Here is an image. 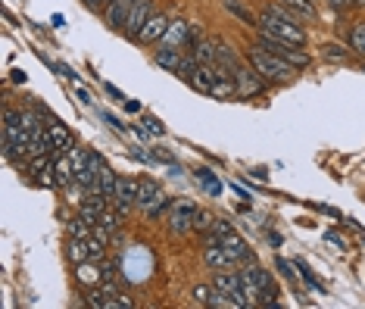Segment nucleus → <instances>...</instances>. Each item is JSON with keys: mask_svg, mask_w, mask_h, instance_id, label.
<instances>
[{"mask_svg": "<svg viewBox=\"0 0 365 309\" xmlns=\"http://www.w3.org/2000/svg\"><path fill=\"white\" fill-rule=\"evenodd\" d=\"M349 47H353L356 53L365 56V23H359L353 32H349Z\"/></svg>", "mask_w": 365, "mask_h": 309, "instance_id": "nucleus-25", "label": "nucleus"}, {"mask_svg": "<svg viewBox=\"0 0 365 309\" xmlns=\"http://www.w3.org/2000/svg\"><path fill=\"white\" fill-rule=\"evenodd\" d=\"M137 188H141V182H137V178H131V175H122L119 178L113 203H116V210H119L122 215H125L131 206H137Z\"/></svg>", "mask_w": 365, "mask_h": 309, "instance_id": "nucleus-9", "label": "nucleus"}, {"mask_svg": "<svg viewBox=\"0 0 365 309\" xmlns=\"http://www.w3.org/2000/svg\"><path fill=\"white\" fill-rule=\"evenodd\" d=\"M147 122H150V128H153V132H156V134H163V132H166V128H163V125H159V122H156V119H147Z\"/></svg>", "mask_w": 365, "mask_h": 309, "instance_id": "nucleus-35", "label": "nucleus"}, {"mask_svg": "<svg viewBox=\"0 0 365 309\" xmlns=\"http://www.w3.org/2000/svg\"><path fill=\"white\" fill-rule=\"evenodd\" d=\"M128 13H131V0H109L106 10H104V19L109 28L119 32V28H125V23H128Z\"/></svg>", "mask_w": 365, "mask_h": 309, "instance_id": "nucleus-14", "label": "nucleus"}, {"mask_svg": "<svg viewBox=\"0 0 365 309\" xmlns=\"http://www.w3.org/2000/svg\"><path fill=\"white\" fill-rule=\"evenodd\" d=\"M256 47L262 50H268V53H275V56H281V60H287L290 66H297V69H306L309 66V53L300 47V44H290V41H281V38H272V34H262L259 32V41H256Z\"/></svg>", "mask_w": 365, "mask_h": 309, "instance_id": "nucleus-3", "label": "nucleus"}, {"mask_svg": "<svg viewBox=\"0 0 365 309\" xmlns=\"http://www.w3.org/2000/svg\"><path fill=\"white\" fill-rule=\"evenodd\" d=\"M203 263L209 265L213 272H222V269H231L237 260L228 253V250L222 247V244H216V241H209L206 247H203Z\"/></svg>", "mask_w": 365, "mask_h": 309, "instance_id": "nucleus-12", "label": "nucleus"}, {"mask_svg": "<svg viewBox=\"0 0 365 309\" xmlns=\"http://www.w3.org/2000/svg\"><path fill=\"white\" fill-rule=\"evenodd\" d=\"M250 66L259 72L266 82H290V78L297 75V66H290L287 60H281V56H275V53H268V50H262V47H253L250 53Z\"/></svg>", "mask_w": 365, "mask_h": 309, "instance_id": "nucleus-2", "label": "nucleus"}, {"mask_svg": "<svg viewBox=\"0 0 365 309\" xmlns=\"http://www.w3.org/2000/svg\"><path fill=\"white\" fill-rule=\"evenodd\" d=\"M197 172H200V182H203V184H206V188H209V191H213V194H222V184H218V182H216V178H213V175H209V172H206V169H197Z\"/></svg>", "mask_w": 365, "mask_h": 309, "instance_id": "nucleus-30", "label": "nucleus"}, {"mask_svg": "<svg viewBox=\"0 0 365 309\" xmlns=\"http://www.w3.org/2000/svg\"><path fill=\"white\" fill-rule=\"evenodd\" d=\"M216 287H218V291H222L235 306H250V297H247V287H244V278H240V272H237V275H235V272H228V269L216 272Z\"/></svg>", "mask_w": 365, "mask_h": 309, "instance_id": "nucleus-6", "label": "nucleus"}, {"mask_svg": "<svg viewBox=\"0 0 365 309\" xmlns=\"http://www.w3.org/2000/svg\"><path fill=\"white\" fill-rule=\"evenodd\" d=\"M213 222H216V219H213V215H209V213H203V210H200V213H197V222H194V228H197V232H203V234H206V232H209V228H213Z\"/></svg>", "mask_w": 365, "mask_h": 309, "instance_id": "nucleus-29", "label": "nucleus"}, {"mask_svg": "<svg viewBox=\"0 0 365 309\" xmlns=\"http://www.w3.org/2000/svg\"><path fill=\"white\" fill-rule=\"evenodd\" d=\"M275 265H278V269H281V275H284V278H294V275H297V272H290V269H294V265H290L287 260H281V256H278V260H275Z\"/></svg>", "mask_w": 365, "mask_h": 309, "instance_id": "nucleus-31", "label": "nucleus"}, {"mask_svg": "<svg viewBox=\"0 0 365 309\" xmlns=\"http://www.w3.org/2000/svg\"><path fill=\"white\" fill-rule=\"evenodd\" d=\"M119 215H122L119 210H116V213H113V210H106V213H104V219H100V225H104L109 234H116V232H119V225H122Z\"/></svg>", "mask_w": 365, "mask_h": 309, "instance_id": "nucleus-27", "label": "nucleus"}, {"mask_svg": "<svg viewBox=\"0 0 365 309\" xmlns=\"http://www.w3.org/2000/svg\"><path fill=\"white\" fill-rule=\"evenodd\" d=\"M153 60H156V66H159V69H166V72H178V69H181V60H185V56H181L175 47H159L156 53H153Z\"/></svg>", "mask_w": 365, "mask_h": 309, "instance_id": "nucleus-17", "label": "nucleus"}, {"mask_svg": "<svg viewBox=\"0 0 365 309\" xmlns=\"http://www.w3.org/2000/svg\"><path fill=\"white\" fill-rule=\"evenodd\" d=\"M235 82H237L240 97H256V94H262V88H266V78H262L256 69H247V66H240L235 72Z\"/></svg>", "mask_w": 365, "mask_h": 309, "instance_id": "nucleus-11", "label": "nucleus"}, {"mask_svg": "<svg viewBox=\"0 0 365 309\" xmlns=\"http://www.w3.org/2000/svg\"><path fill=\"white\" fill-rule=\"evenodd\" d=\"M116 184H119V178H116V172L113 169H100V175H97V191L104 194L106 200H113L116 197Z\"/></svg>", "mask_w": 365, "mask_h": 309, "instance_id": "nucleus-18", "label": "nucleus"}, {"mask_svg": "<svg viewBox=\"0 0 365 309\" xmlns=\"http://www.w3.org/2000/svg\"><path fill=\"white\" fill-rule=\"evenodd\" d=\"M104 247H106V241L97 238V234L91 232V238H87V250H91V260H104Z\"/></svg>", "mask_w": 365, "mask_h": 309, "instance_id": "nucleus-28", "label": "nucleus"}, {"mask_svg": "<svg viewBox=\"0 0 365 309\" xmlns=\"http://www.w3.org/2000/svg\"><path fill=\"white\" fill-rule=\"evenodd\" d=\"M197 213H200V206H197L194 200H175L169 206V213H166V225H169V232H175V234H185L194 228Z\"/></svg>", "mask_w": 365, "mask_h": 309, "instance_id": "nucleus-5", "label": "nucleus"}, {"mask_svg": "<svg viewBox=\"0 0 365 309\" xmlns=\"http://www.w3.org/2000/svg\"><path fill=\"white\" fill-rule=\"evenodd\" d=\"M54 172H56V182L60 184H75V169H72L69 156H60V160L54 163Z\"/></svg>", "mask_w": 365, "mask_h": 309, "instance_id": "nucleus-19", "label": "nucleus"}, {"mask_svg": "<svg viewBox=\"0 0 365 309\" xmlns=\"http://www.w3.org/2000/svg\"><path fill=\"white\" fill-rule=\"evenodd\" d=\"M156 13V6H153V0H131V13H128V23H125V34L128 38L137 41V34H141V28L147 25V19Z\"/></svg>", "mask_w": 365, "mask_h": 309, "instance_id": "nucleus-8", "label": "nucleus"}, {"mask_svg": "<svg viewBox=\"0 0 365 309\" xmlns=\"http://www.w3.org/2000/svg\"><path fill=\"white\" fill-rule=\"evenodd\" d=\"M325 238H328V241H331V244H338V247H340V250H347V244H344V241H340V234L328 232V234H325Z\"/></svg>", "mask_w": 365, "mask_h": 309, "instance_id": "nucleus-32", "label": "nucleus"}, {"mask_svg": "<svg viewBox=\"0 0 365 309\" xmlns=\"http://www.w3.org/2000/svg\"><path fill=\"white\" fill-rule=\"evenodd\" d=\"M222 4H225V10H228V13H235V16L240 19V23H247V25H256V16H253V13L247 10L244 4H237V0H222Z\"/></svg>", "mask_w": 365, "mask_h": 309, "instance_id": "nucleus-22", "label": "nucleus"}, {"mask_svg": "<svg viewBox=\"0 0 365 309\" xmlns=\"http://www.w3.org/2000/svg\"><path fill=\"white\" fill-rule=\"evenodd\" d=\"M169 25H172V19L166 13H153L147 19V25L141 28V34H137V41L141 44H159L166 38V32H169Z\"/></svg>", "mask_w": 365, "mask_h": 309, "instance_id": "nucleus-10", "label": "nucleus"}, {"mask_svg": "<svg viewBox=\"0 0 365 309\" xmlns=\"http://www.w3.org/2000/svg\"><path fill=\"white\" fill-rule=\"evenodd\" d=\"M69 260L72 263H85V260H91V250H87V241H82V238H72L69 241Z\"/></svg>", "mask_w": 365, "mask_h": 309, "instance_id": "nucleus-21", "label": "nucleus"}, {"mask_svg": "<svg viewBox=\"0 0 365 309\" xmlns=\"http://www.w3.org/2000/svg\"><path fill=\"white\" fill-rule=\"evenodd\" d=\"M137 210H144L147 215L169 213V197H166V191L159 188V182L141 178V188H137Z\"/></svg>", "mask_w": 365, "mask_h": 309, "instance_id": "nucleus-4", "label": "nucleus"}, {"mask_svg": "<svg viewBox=\"0 0 365 309\" xmlns=\"http://www.w3.org/2000/svg\"><path fill=\"white\" fill-rule=\"evenodd\" d=\"M256 28L262 34H272V38L290 41V44H306V28L297 23V16L278 10V6H262L256 16Z\"/></svg>", "mask_w": 365, "mask_h": 309, "instance_id": "nucleus-1", "label": "nucleus"}, {"mask_svg": "<svg viewBox=\"0 0 365 309\" xmlns=\"http://www.w3.org/2000/svg\"><path fill=\"white\" fill-rule=\"evenodd\" d=\"M322 56H328V60H338V63H347L349 60V50L340 47V44H322Z\"/></svg>", "mask_w": 365, "mask_h": 309, "instance_id": "nucleus-24", "label": "nucleus"}, {"mask_svg": "<svg viewBox=\"0 0 365 309\" xmlns=\"http://www.w3.org/2000/svg\"><path fill=\"white\" fill-rule=\"evenodd\" d=\"M91 232H94V228L87 225V222L82 219V215L69 222V238H82V241H87V238H91Z\"/></svg>", "mask_w": 365, "mask_h": 309, "instance_id": "nucleus-23", "label": "nucleus"}, {"mask_svg": "<svg viewBox=\"0 0 365 309\" xmlns=\"http://www.w3.org/2000/svg\"><path fill=\"white\" fill-rule=\"evenodd\" d=\"M78 282L82 284H100L104 282V269H97V265H91V263H78Z\"/></svg>", "mask_w": 365, "mask_h": 309, "instance_id": "nucleus-20", "label": "nucleus"}, {"mask_svg": "<svg viewBox=\"0 0 365 309\" xmlns=\"http://www.w3.org/2000/svg\"><path fill=\"white\" fill-rule=\"evenodd\" d=\"M187 44H191V23H185V19H172L169 32H166V38H163V47L181 50Z\"/></svg>", "mask_w": 365, "mask_h": 309, "instance_id": "nucleus-13", "label": "nucleus"}, {"mask_svg": "<svg viewBox=\"0 0 365 309\" xmlns=\"http://www.w3.org/2000/svg\"><path fill=\"white\" fill-rule=\"evenodd\" d=\"M244 272H247V278H250V282L259 287V294H262L259 303H262V306H272L275 297H278V284H275L272 272H266V269H262V265H256V263H250V265L244 263Z\"/></svg>", "mask_w": 365, "mask_h": 309, "instance_id": "nucleus-7", "label": "nucleus"}, {"mask_svg": "<svg viewBox=\"0 0 365 309\" xmlns=\"http://www.w3.org/2000/svg\"><path fill=\"white\" fill-rule=\"evenodd\" d=\"M353 4H356V6H365V0H353Z\"/></svg>", "mask_w": 365, "mask_h": 309, "instance_id": "nucleus-36", "label": "nucleus"}, {"mask_svg": "<svg viewBox=\"0 0 365 309\" xmlns=\"http://www.w3.org/2000/svg\"><path fill=\"white\" fill-rule=\"evenodd\" d=\"M328 4H331L334 10H344V6H347V4H353V0H328Z\"/></svg>", "mask_w": 365, "mask_h": 309, "instance_id": "nucleus-33", "label": "nucleus"}, {"mask_svg": "<svg viewBox=\"0 0 365 309\" xmlns=\"http://www.w3.org/2000/svg\"><path fill=\"white\" fill-rule=\"evenodd\" d=\"M284 4H287L290 10H297V16H306V19L316 16V6H312V0H284Z\"/></svg>", "mask_w": 365, "mask_h": 309, "instance_id": "nucleus-26", "label": "nucleus"}, {"mask_svg": "<svg viewBox=\"0 0 365 309\" xmlns=\"http://www.w3.org/2000/svg\"><path fill=\"white\" fill-rule=\"evenodd\" d=\"M191 297H194V300H197V303H200V306H213V309H218V306H235V303H231L228 297H225L222 291H218L216 284H213V287H206V284H197Z\"/></svg>", "mask_w": 365, "mask_h": 309, "instance_id": "nucleus-15", "label": "nucleus"}, {"mask_svg": "<svg viewBox=\"0 0 365 309\" xmlns=\"http://www.w3.org/2000/svg\"><path fill=\"white\" fill-rule=\"evenodd\" d=\"M106 91H109V94H113L116 100H122V91H119V88H116V84H106Z\"/></svg>", "mask_w": 365, "mask_h": 309, "instance_id": "nucleus-34", "label": "nucleus"}, {"mask_svg": "<svg viewBox=\"0 0 365 309\" xmlns=\"http://www.w3.org/2000/svg\"><path fill=\"white\" fill-rule=\"evenodd\" d=\"M47 138H50L54 153H69V150H72V134H69V128H66L63 122H50V125H47Z\"/></svg>", "mask_w": 365, "mask_h": 309, "instance_id": "nucleus-16", "label": "nucleus"}]
</instances>
